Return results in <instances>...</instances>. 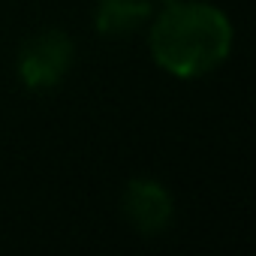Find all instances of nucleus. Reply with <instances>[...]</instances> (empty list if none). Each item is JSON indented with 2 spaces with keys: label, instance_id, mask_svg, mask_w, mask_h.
<instances>
[{
  "label": "nucleus",
  "instance_id": "1",
  "mask_svg": "<svg viewBox=\"0 0 256 256\" xmlns=\"http://www.w3.org/2000/svg\"><path fill=\"white\" fill-rule=\"evenodd\" d=\"M232 52V22L223 10L199 0L163 6L151 28V54L160 70L178 78H199L217 70Z\"/></svg>",
  "mask_w": 256,
  "mask_h": 256
},
{
  "label": "nucleus",
  "instance_id": "2",
  "mask_svg": "<svg viewBox=\"0 0 256 256\" xmlns=\"http://www.w3.org/2000/svg\"><path fill=\"white\" fill-rule=\"evenodd\" d=\"M76 48L64 30H42L18 52V76L30 90H52L72 66Z\"/></svg>",
  "mask_w": 256,
  "mask_h": 256
},
{
  "label": "nucleus",
  "instance_id": "3",
  "mask_svg": "<svg viewBox=\"0 0 256 256\" xmlns=\"http://www.w3.org/2000/svg\"><path fill=\"white\" fill-rule=\"evenodd\" d=\"M120 208H124L126 220L145 235L163 232L175 214V202H172L169 190L154 178H133L124 187Z\"/></svg>",
  "mask_w": 256,
  "mask_h": 256
},
{
  "label": "nucleus",
  "instance_id": "4",
  "mask_svg": "<svg viewBox=\"0 0 256 256\" xmlns=\"http://www.w3.org/2000/svg\"><path fill=\"white\" fill-rule=\"evenodd\" d=\"M154 16V0H96L94 28L102 36H124Z\"/></svg>",
  "mask_w": 256,
  "mask_h": 256
},
{
  "label": "nucleus",
  "instance_id": "5",
  "mask_svg": "<svg viewBox=\"0 0 256 256\" xmlns=\"http://www.w3.org/2000/svg\"><path fill=\"white\" fill-rule=\"evenodd\" d=\"M169 4H175V0H163V6H169Z\"/></svg>",
  "mask_w": 256,
  "mask_h": 256
}]
</instances>
